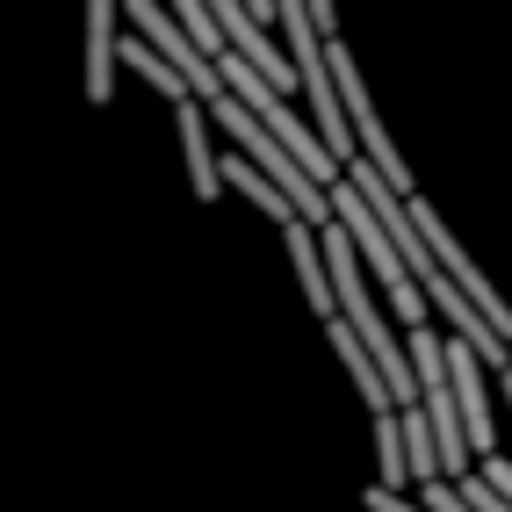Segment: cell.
<instances>
[{
	"label": "cell",
	"mask_w": 512,
	"mask_h": 512,
	"mask_svg": "<svg viewBox=\"0 0 512 512\" xmlns=\"http://www.w3.org/2000/svg\"><path fill=\"white\" fill-rule=\"evenodd\" d=\"M448 339L412 325L404 332V361H412V404L433 433V455H440V476H462L469 469V448H462V419H455V390H448Z\"/></svg>",
	"instance_id": "1"
},
{
	"label": "cell",
	"mask_w": 512,
	"mask_h": 512,
	"mask_svg": "<svg viewBox=\"0 0 512 512\" xmlns=\"http://www.w3.org/2000/svg\"><path fill=\"white\" fill-rule=\"evenodd\" d=\"M404 210H412V224H419V238H426L433 267H440V275H448V282H455L469 303H476V318H484V325L505 339V347H512V303L498 296V282H484V267H476V260L462 253V238H455L448 224H440V210H433L426 195H404Z\"/></svg>",
	"instance_id": "2"
},
{
	"label": "cell",
	"mask_w": 512,
	"mask_h": 512,
	"mask_svg": "<svg viewBox=\"0 0 512 512\" xmlns=\"http://www.w3.org/2000/svg\"><path fill=\"white\" fill-rule=\"evenodd\" d=\"M123 15H130V37H145L166 65H174V73L188 80V94L195 101H210V94H224V80H217V65L210 58H202L195 44H188V29L174 22V15H166L159 8V0H123Z\"/></svg>",
	"instance_id": "3"
},
{
	"label": "cell",
	"mask_w": 512,
	"mask_h": 512,
	"mask_svg": "<svg viewBox=\"0 0 512 512\" xmlns=\"http://www.w3.org/2000/svg\"><path fill=\"white\" fill-rule=\"evenodd\" d=\"M448 390H455V419H462V448H469V469L498 455V426H491V368L476 361L462 339H448Z\"/></svg>",
	"instance_id": "4"
},
{
	"label": "cell",
	"mask_w": 512,
	"mask_h": 512,
	"mask_svg": "<svg viewBox=\"0 0 512 512\" xmlns=\"http://www.w3.org/2000/svg\"><path fill=\"white\" fill-rule=\"evenodd\" d=\"M80 37H87V101H109V94H116V37H123V0H87Z\"/></svg>",
	"instance_id": "5"
},
{
	"label": "cell",
	"mask_w": 512,
	"mask_h": 512,
	"mask_svg": "<svg viewBox=\"0 0 512 512\" xmlns=\"http://www.w3.org/2000/svg\"><path fill=\"white\" fill-rule=\"evenodd\" d=\"M174 123H181V152H188V188L202 202H217L224 181H217V152H210V116H202V101H174Z\"/></svg>",
	"instance_id": "6"
},
{
	"label": "cell",
	"mask_w": 512,
	"mask_h": 512,
	"mask_svg": "<svg viewBox=\"0 0 512 512\" xmlns=\"http://www.w3.org/2000/svg\"><path fill=\"white\" fill-rule=\"evenodd\" d=\"M282 246H289V260H296V282H303V303H311L318 318H332V289H325V260H318V231L303 224V217H289L282 224Z\"/></svg>",
	"instance_id": "7"
},
{
	"label": "cell",
	"mask_w": 512,
	"mask_h": 512,
	"mask_svg": "<svg viewBox=\"0 0 512 512\" xmlns=\"http://www.w3.org/2000/svg\"><path fill=\"white\" fill-rule=\"evenodd\" d=\"M217 181H224V188H238V195H246V202H253V210H267V217H275V224H289V217H296V210H289V202H282V188H275V181H267V174H260V166H253L246 152H224V159H217Z\"/></svg>",
	"instance_id": "8"
},
{
	"label": "cell",
	"mask_w": 512,
	"mask_h": 512,
	"mask_svg": "<svg viewBox=\"0 0 512 512\" xmlns=\"http://www.w3.org/2000/svg\"><path fill=\"white\" fill-rule=\"evenodd\" d=\"M325 339L339 347V361H347V375H354V390H361L368 412H397V404H390V383H383V375H375V361L361 354V339H354L347 325H339V318H325Z\"/></svg>",
	"instance_id": "9"
},
{
	"label": "cell",
	"mask_w": 512,
	"mask_h": 512,
	"mask_svg": "<svg viewBox=\"0 0 512 512\" xmlns=\"http://www.w3.org/2000/svg\"><path fill=\"white\" fill-rule=\"evenodd\" d=\"M116 65H130V73H138V80H152L166 101H188V80L174 73V65H166L145 37H116Z\"/></svg>",
	"instance_id": "10"
},
{
	"label": "cell",
	"mask_w": 512,
	"mask_h": 512,
	"mask_svg": "<svg viewBox=\"0 0 512 512\" xmlns=\"http://www.w3.org/2000/svg\"><path fill=\"white\" fill-rule=\"evenodd\" d=\"M375 484H383V491H404V484H412V462H404L397 412H375Z\"/></svg>",
	"instance_id": "11"
},
{
	"label": "cell",
	"mask_w": 512,
	"mask_h": 512,
	"mask_svg": "<svg viewBox=\"0 0 512 512\" xmlns=\"http://www.w3.org/2000/svg\"><path fill=\"white\" fill-rule=\"evenodd\" d=\"M159 8L188 29V44H195L202 58H217V51H224V37H217V22H210V8H202V0H159Z\"/></svg>",
	"instance_id": "12"
},
{
	"label": "cell",
	"mask_w": 512,
	"mask_h": 512,
	"mask_svg": "<svg viewBox=\"0 0 512 512\" xmlns=\"http://www.w3.org/2000/svg\"><path fill=\"white\" fill-rule=\"evenodd\" d=\"M361 512H426V505H419V498H404V491L368 484V491H361Z\"/></svg>",
	"instance_id": "13"
},
{
	"label": "cell",
	"mask_w": 512,
	"mask_h": 512,
	"mask_svg": "<svg viewBox=\"0 0 512 512\" xmlns=\"http://www.w3.org/2000/svg\"><path fill=\"white\" fill-rule=\"evenodd\" d=\"M476 476H484V484L512 505V462H505V455H484V462H476Z\"/></svg>",
	"instance_id": "14"
},
{
	"label": "cell",
	"mask_w": 512,
	"mask_h": 512,
	"mask_svg": "<svg viewBox=\"0 0 512 512\" xmlns=\"http://www.w3.org/2000/svg\"><path fill=\"white\" fill-rule=\"evenodd\" d=\"M498 397H505V404H512V368H498Z\"/></svg>",
	"instance_id": "15"
},
{
	"label": "cell",
	"mask_w": 512,
	"mask_h": 512,
	"mask_svg": "<svg viewBox=\"0 0 512 512\" xmlns=\"http://www.w3.org/2000/svg\"><path fill=\"white\" fill-rule=\"evenodd\" d=\"M505 368H512V354H505Z\"/></svg>",
	"instance_id": "16"
}]
</instances>
